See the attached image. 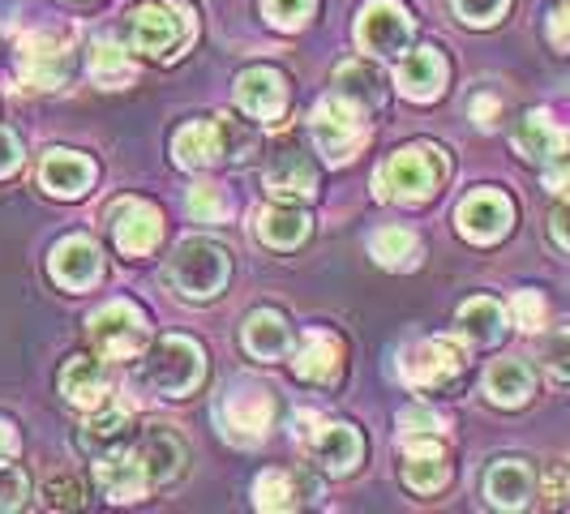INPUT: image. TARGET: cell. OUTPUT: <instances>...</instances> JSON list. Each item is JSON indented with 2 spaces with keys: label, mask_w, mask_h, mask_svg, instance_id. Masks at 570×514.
<instances>
[{
  "label": "cell",
  "mask_w": 570,
  "mask_h": 514,
  "mask_svg": "<svg viewBox=\"0 0 570 514\" xmlns=\"http://www.w3.org/2000/svg\"><path fill=\"white\" fill-rule=\"evenodd\" d=\"M442 176H446L442 150H433V146H403V150H395V155L382 164L377 180H373V194L382 201L416 206V201H429L438 194Z\"/></svg>",
  "instance_id": "1"
},
{
  "label": "cell",
  "mask_w": 570,
  "mask_h": 514,
  "mask_svg": "<svg viewBox=\"0 0 570 514\" xmlns=\"http://www.w3.org/2000/svg\"><path fill=\"white\" fill-rule=\"evenodd\" d=\"M168 275L176 291L180 296H189V300H210V296H219L224 284H228V257L219 245H210V240H180L176 245V254L168 261Z\"/></svg>",
  "instance_id": "2"
},
{
  "label": "cell",
  "mask_w": 570,
  "mask_h": 514,
  "mask_svg": "<svg viewBox=\"0 0 570 514\" xmlns=\"http://www.w3.org/2000/svg\"><path fill=\"white\" fill-rule=\"evenodd\" d=\"M129 43H134V52H142V57H176L185 43H189V13L185 9H176V4H159V0H146L138 9H129Z\"/></svg>",
  "instance_id": "3"
},
{
  "label": "cell",
  "mask_w": 570,
  "mask_h": 514,
  "mask_svg": "<svg viewBox=\"0 0 570 514\" xmlns=\"http://www.w3.org/2000/svg\"><path fill=\"white\" fill-rule=\"evenodd\" d=\"M202 369H206L202 347L194 339H180V335L155 343L146 356V382L164 395H189L202 382Z\"/></svg>",
  "instance_id": "4"
},
{
  "label": "cell",
  "mask_w": 570,
  "mask_h": 514,
  "mask_svg": "<svg viewBox=\"0 0 570 514\" xmlns=\"http://www.w3.org/2000/svg\"><path fill=\"white\" fill-rule=\"evenodd\" d=\"M309 134L314 146L331 159V164H347L361 142H365V125H361V108H352L347 99H322L309 116Z\"/></svg>",
  "instance_id": "5"
},
{
  "label": "cell",
  "mask_w": 570,
  "mask_h": 514,
  "mask_svg": "<svg viewBox=\"0 0 570 514\" xmlns=\"http://www.w3.org/2000/svg\"><path fill=\"white\" fill-rule=\"evenodd\" d=\"M271 416H275V399L257 382H236L219 403V425L228 433V442H240V446L262 442L271 428Z\"/></svg>",
  "instance_id": "6"
},
{
  "label": "cell",
  "mask_w": 570,
  "mask_h": 514,
  "mask_svg": "<svg viewBox=\"0 0 570 514\" xmlns=\"http://www.w3.org/2000/svg\"><path fill=\"white\" fill-rule=\"evenodd\" d=\"M90 339H95L104 360H134L146 347L142 309H134V305H125V300L104 305L99 314L90 317Z\"/></svg>",
  "instance_id": "7"
},
{
  "label": "cell",
  "mask_w": 570,
  "mask_h": 514,
  "mask_svg": "<svg viewBox=\"0 0 570 514\" xmlns=\"http://www.w3.org/2000/svg\"><path fill=\"white\" fill-rule=\"evenodd\" d=\"M412 39V18L400 0H370L356 18V43L373 57H400Z\"/></svg>",
  "instance_id": "8"
},
{
  "label": "cell",
  "mask_w": 570,
  "mask_h": 514,
  "mask_svg": "<svg viewBox=\"0 0 570 514\" xmlns=\"http://www.w3.org/2000/svg\"><path fill=\"white\" fill-rule=\"evenodd\" d=\"M18 69L30 86L39 90H57L69 73V39L52 30H35L18 43Z\"/></svg>",
  "instance_id": "9"
},
{
  "label": "cell",
  "mask_w": 570,
  "mask_h": 514,
  "mask_svg": "<svg viewBox=\"0 0 570 514\" xmlns=\"http://www.w3.org/2000/svg\"><path fill=\"white\" fill-rule=\"evenodd\" d=\"M232 142H236V134H232L228 120H189L185 129H176L171 155H176L180 168L202 171L210 164H219V159H228Z\"/></svg>",
  "instance_id": "10"
},
{
  "label": "cell",
  "mask_w": 570,
  "mask_h": 514,
  "mask_svg": "<svg viewBox=\"0 0 570 514\" xmlns=\"http://www.w3.org/2000/svg\"><path fill=\"white\" fill-rule=\"evenodd\" d=\"M463 369V347L455 339H425L403 352V382L429 391V386H446Z\"/></svg>",
  "instance_id": "11"
},
{
  "label": "cell",
  "mask_w": 570,
  "mask_h": 514,
  "mask_svg": "<svg viewBox=\"0 0 570 514\" xmlns=\"http://www.w3.org/2000/svg\"><path fill=\"white\" fill-rule=\"evenodd\" d=\"M403 481L416 493H438L451 481V463L442 451V433H403Z\"/></svg>",
  "instance_id": "12"
},
{
  "label": "cell",
  "mask_w": 570,
  "mask_h": 514,
  "mask_svg": "<svg viewBox=\"0 0 570 514\" xmlns=\"http://www.w3.org/2000/svg\"><path fill=\"white\" fill-rule=\"evenodd\" d=\"M511 219H514L511 201L502 198L498 189H476V194H468V198L459 201V215H455L459 231H463L472 245H493V240H502L507 228H511Z\"/></svg>",
  "instance_id": "13"
},
{
  "label": "cell",
  "mask_w": 570,
  "mask_h": 514,
  "mask_svg": "<svg viewBox=\"0 0 570 514\" xmlns=\"http://www.w3.org/2000/svg\"><path fill=\"white\" fill-rule=\"evenodd\" d=\"M48 270H52V279L60 287L86 291V287L99 284V275H104V254L86 236H65L57 249H52V257H48Z\"/></svg>",
  "instance_id": "14"
},
{
  "label": "cell",
  "mask_w": 570,
  "mask_h": 514,
  "mask_svg": "<svg viewBox=\"0 0 570 514\" xmlns=\"http://www.w3.org/2000/svg\"><path fill=\"white\" fill-rule=\"evenodd\" d=\"M112 236L116 245H120V254L146 257L159 245V236H164V215L150 201H120L112 210Z\"/></svg>",
  "instance_id": "15"
},
{
  "label": "cell",
  "mask_w": 570,
  "mask_h": 514,
  "mask_svg": "<svg viewBox=\"0 0 570 514\" xmlns=\"http://www.w3.org/2000/svg\"><path fill=\"white\" fill-rule=\"evenodd\" d=\"M95 481L112 502H138L150 493V472H146L142 451H112L95 463Z\"/></svg>",
  "instance_id": "16"
},
{
  "label": "cell",
  "mask_w": 570,
  "mask_h": 514,
  "mask_svg": "<svg viewBox=\"0 0 570 514\" xmlns=\"http://www.w3.org/2000/svg\"><path fill=\"white\" fill-rule=\"evenodd\" d=\"M236 103L257 120H279L287 112V82L279 69H245L236 78Z\"/></svg>",
  "instance_id": "17"
},
{
  "label": "cell",
  "mask_w": 570,
  "mask_h": 514,
  "mask_svg": "<svg viewBox=\"0 0 570 514\" xmlns=\"http://www.w3.org/2000/svg\"><path fill=\"white\" fill-rule=\"evenodd\" d=\"M266 189H271V198L279 201H305L317 194V171L314 164L305 159V155H296V150H279L271 164H266Z\"/></svg>",
  "instance_id": "18"
},
{
  "label": "cell",
  "mask_w": 570,
  "mask_h": 514,
  "mask_svg": "<svg viewBox=\"0 0 570 514\" xmlns=\"http://www.w3.org/2000/svg\"><path fill=\"white\" fill-rule=\"evenodd\" d=\"M95 180V164L78 155V150H52L43 164H39V185L52 194V198H82Z\"/></svg>",
  "instance_id": "19"
},
{
  "label": "cell",
  "mask_w": 570,
  "mask_h": 514,
  "mask_svg": "<svg viewBox=\"0 0 570 514\" xmlns=\"http://www.w3.org/2000/svg\"><path fill=\"white\" fill-rule=\"evenodd\" d=\"M395 82H400L403 99L429 103V99H438V90L446 82V60L438 57V48H416V52L403 57Z\"/></svg>",
  "instance_id": "20"
},
{
  "label": "cell",
  "mask_w": 570,
  "mask_h": 514,
  "mask_svg": "<svg viewBox=\"0 0 570 514\" xmlns=\"http://www.w3.org/2000/svg\"><path fill=\"white\" fill-rule=\"evenodd\" d=\"M309 455L314 463H322L326 472L347 476L361 463V433L352 425H322L309 433Z\"/></svg>",
  "instance_id": "21"
},
{
  "label": "cell",
  "mask_w": 570,
  "mask_h": 514,
  "mask_svg": "<svg viewBox=\"0 0 570 514\" xmlns=\"http://www.w3.org/2000/svg\"><path fill=\"white\" fill-rule=\"evenodd\" d=\"M514 150L532 164H553V159H567V138L549 120V112H528L514 129Z\"/></svg>",
  "instance_id": "22"
},
{
  "label": "cell",
  "mask_w": 570,
  "mask_h": 514,
  "mask_svg": "<svg viewBox=\"0 0 570 514\" xmlns=\"http://www.w3.org/2000/svg\"><path fill=\"white\" fill-rule=\"evenodd\" d=\"M340 365H343L340 339L326 335V330H309L305 343H301V352H296V377H305L314 386H331L340 377Z\"/></svg>",
  "instance_id": "23"
},
{
  "label": "cell",
  "mask_w": 570,
  "mask_h": 514,
  "mask_svg": "<svg viewBox=\"0 0 570 514\" xmlns=\"http://www.w3.org/2000/svg\"><path fill=\"white\" fill-rule=\"evenodd\" d=\"M485 497L498 511H519V506H528V497H532V472H528V463H519V458L493 463L485 476Z\"/></svg>",
  "instance_id": "24"
},
{
  "label": "cell",
  "mask_w": 570,
  "mask_h": 514,
  "mask_svg": "<svg viewBox=\"0 0 570 514\" xmlns=\"http://www.w3.org/2000/svg\"><path fill=\"white\" fill-rule=\"evenodd\" d=\"M60 391H65V399L78 403V407H99V403L108 399V373L90 356H73L65 365V373H60Z\"/></svg>",
  "instance_id": "25"
},
{
  "label": "cell",
  "mask_w": 570,
  "mask_h": 514,
  "mask_svg": "<svg viewBox=\"0 0 570 514\" xmlns=\"http://www.w3.org/2000/svg\"><path fill=\"white\" fill-rule=\"evenodd\" d=\"M257 236H262V245H271V249H296V245L309 236V215H305L296 201H279V206H271V210L257 219Z\"/></svg>",
  "instance_id": "26"
},
{
  "label": "cell",
  "mask_w": 570,
  "mask_h": 514,
  "mask_svg": "<svg viewBox=\"0 0 570 514\" xmlns=\"http://www.w3.org/2000/svg\"><path fill=\"white\" fill-rule=\"evenodd\" d=\"M537 391V377L523 360H498L493 369L485 373V395L498 407H523Z\"/></svg>",
  "instance_id": "27"
},
{
  "label": "cell",
  "mask_w": 570,
  "mask_h": 514,
  "mask_svg": "<svg viewBox=\"0 0 570 514\" xmlns=\"http://www.w3.org/2000/svg\"><path fill=\"white\" fill-rule=\"evenodd\" d=\"M382 73L373 69L370 60H347L340 65V73H335V95L347 99L352 108H361V112H370L382 103Z\"/></svg>",
  "instance_id": "28"
},
{
  "label": "cell",
  "mask_w": 570,
  "mask_h": 514,
  "mask_svg": "<svg viewBox=\"0 0 570 514\" xmlns=\"http://www.w3.org/2000/svg\"><path fill=\"white\" fill-rule=\"evenodd\" d=\"M245 347L254 352L257 360H279L287 347H292V330L279 314L271 309H257L249 322H245Z\"/></svg>",
  "instance_id": "29"
},
{
  "label": "cell",
  "mask_w": 570,
  "mask_h": 514,
  "mask_svg": "<svg viewBox=\"0 0 570 514\" xmlns=\"http://www.w3.org/2000/svg\"><path fill=\"white\" fill-rule=\"evenodd\" d=\"M502 326H507V314L489 296H476V300H468L459 309V335L468 343H476V347H489V343L502 339Z\"/></svg>",
  "instance_id": "30"
},
{
  "label": "cell",
  "mask_w": 570,
  "mask_h": 514,
  "mask_svg": "<svg viewBox=\"0 0 570 514\" xmlns=\"http://www.w3.org/2000/svg\"><path fill=\"white\" fill-rule=\"evenodd\" d=\"M309 488H314L309 481H301L292 472H262L254 485V506L257 511H296Z\"/></svg>",
  "instance_id": "31"
},
{
  "label": "cell",
  "mask_w": 570,
  "mask_h": 514,
  "mask_svg": "<svg viewBox=\"0 0 570 514\" xmlns=\"http://www.w3.org/2000/svg\"><path fill=\"white\" fill-rule=\"evenodd\" d=\"M370 254L386 266V270H412L421 261V240L407 228H382L370 240Z\"/></svg>",
  "instance_id": "32"
},
{
  "label": "cell",
  "mask_w": 570,
  "mask_h": 514,
  "mask_svg": "<svg viewBox=\"0 0 570 514\" xmlns=\"http://www.w3.org/2000/svg\"><path fill=\"white\" fill-rule=\"evenodd\" d=\"M142 458H146V472H150V481H155V485H164V481H171V476L180 472V442L155 428V433H146Z\"/></svg>",
  "instance_id": "33"
},
{
  "label": "cell",
  "mask_w": 570,
  "mask_h": 514,
  "mask_svg": "<svg viewBox=\"0 0 570 514\" xmlns=\"http://www.w3.org/2000/svg\"><path fill=\"white\" fill-rule=\"evenodd\" d=\"M90 73H95V82L116 90V86H129L134 82V60L125 57L116 43H95V52H90Z\"/></svg>",
  "instance_id": "34"
},
{
  "label": "cell",
  "mask_w": 570,
  "mask_h": 514,
  "mask_svg": "<svg viewBox=\"0 0 570 514\" xmlns=\"http://www.w3.org/2000/svg\"><path fill=\"white\" fill-rule=\"evenodd\" d=\"M185 210L198 219V224H219L228 215V198L219 185H194L189 198H185Z\"/></svg>",
  "instance_id": "35"
},
{
  "label": "cell",
  "mask_w": 570,
  "mask_h": 514,
  "mask_svg": "<svg viewBox=\"0 0 570 514\" xmlns=\"http://www.w3.org/2000/svg\"><path fill=\"white\" fill-rule=\"evenodd\" d=\"M317 0H262V13L266 22L279 30H301L309 18H314Z\"/></svg>",
  "instance_id": "36"
},
{
  "label": "cell",
  "mask_w": 570,
  "mask_h": 514,
  "mask_svg": "<svg viewBox=\"0 0 570 514\" xmlns=\"http://www.w3.org/2000/svg\"><path fill=\"white\" fill-rule=\"evenodd\" d=\"M541 360H544V369L553 373V377L570 382V326H567V330H553V335L544 339Z\"/></svg>",
  "instance_id": "37"
},
{
  "label": "cell",
  "mask_w": 570,
  "mask_h": 514,
  "mask_svg": "<svg viewBox=\"0 0 570 514\" xmlns=\"http://www.w3.org/2000/svg\"><path fill=\"white\" fill-rule=\"evenodd\" d=\"M43 506H48V511H78V506H82V485H78L73 476L48 481V488H43Z\"/></svg>",
  "instance_id": "38"
},
{
  "label": "cell",
  "mask_w": 570,
  "mask_h": 514,
  "mask_svg": "<svg viewBox=\"0 0 570 514\" xmlns=\"http://www.w3.org/2000/svg\"><path fill=\"white\" fill-rule=\"evenodd\" d=\"M455 13L468 27H493L507 13V0H455Z\"/></svg>",
  "instance_id": "39"
},
{
  "label": "cell",
  "mask_w": 570,
  "mask_h": 514,
  "mask_svg": "<svg viewBox=\"0 0 570 514\" xmlns=\"http://www.w3.org/2000/svg\"><path fill=\"white\" fill-rule=\"evenodd\" d=\"M511 314L519 322V330H541L544 326V300L537 291H519L511 300Z\"/></svg>",
  "instance_id": "40"
},
{
  "label": "cell",
  "mask_w": 570,
  "mask_h": 514,
  "mask_svg": "<svg viewBox=\"0 0 570 514\" xmlns=\"http://www.w3.org/2000/svg\"><path fill=\"white\" fill-rule=\"evenodd\" d=\"M129 428V416L125 412H104V416H90L86 421V446H95V442H112Z\"/></svg>",
  "instance_id": "41"
},
{
  "label": "cell",
  "mask_w": 570,
  "mask_h": 514,
  "mask_svg": "<svg viewBox=\"0 0 570 514\" xmlns=\"http://www.w3.org/2000/svg\"><path fill=\"white\" fill-rule=\"evenodd\" d=\"M27 502V476L9 463H0V511H18Z\"/></svg>",
  "instance_id": "42"
},
{
  "label": "cell",
  "mask_w": 570,
  "mask_h": 514,
  "mask_svg": "<svg viewBox=\"0 0 570 514\" xmlns=\"http://www.w3.org/2000/svg\"><path fill=\"white\" fill-rule=\"evenodd\" d=\"M400 425L403 433H442L446 421L438 412H429V407H407V412H400Z\"/></svg>",
  "instance_id": "43"
},
{
  "label": "cell",
  "mask_w": 570,
  "mask_h": 514,
  "mask_svg": "<svg viewBox=\"0 0 570 514\" xmlns=\"http://www.w3.org/2000/svg\"><path fill=\"white\" fill-rule=\"evenodd\" d=\"M18 164H22V142L0 125V176H9Z\"/></svg>",
  "instance_id": "44"
},
{
  "label": "cell",
  "mask_w": 570,
  "mask_h": 514,
  "mask_svg": "<svg viewBox=\"0 0 570 514\" xmlns=\"http://www.w3.org/2000/svg\"><path fill=\"white\" fill-rule=\"evenodd\" d=\"M498 112H502V103H498V99H493V95H476V99H472V120H476V125H493V120H498Z\"/></svg>",
  "instance_id": "45"
},
{
  "label": "cell",
  "mask_w": 570,
  "mask_h": 514,
  "mask_svg": "<svg viewBox=\"0 0 570 514\" xmlns=\"http://www.w3.org/2000/svg\"><path fill=\"white\" fill-rule=\"evenodd\" d=\"M549 228H553V240L562 245V249H570V198L553 210V219H549Z\"/></svg>",
  "instance_id": "46"
},
{
  "label": "cell",
  "mask_w": 570,
  "mask_h": 514,
  "mask_svg": "<svg viewBox=\"0 0 570 514\" xmlns=\"http://www.w3.org/2000/svg\"><path fill=\"white\" fill-rule=\"evenodd\" d=\"M567 493H570V476H567V472H558V467H553V472L544 476V497H549V502L558 506V502H562Z\"/></svg>",
  "instance_id": "47"
},
{
  "label": "cell",
  "mask_w": 570,
  "mask_h": 514,
  "mask_svg": "<svg viewBox=\"0 0 570 514\" xmlns=\"http://www.w3.org/2000/svg\"><path fill=\"white\" fill-rule=\"evenodd\" d=\"M553 39H558L562 48H570V0L553 13Z\"/></svg>",
  "instance_id": "48"
},
{
  "label": "cell",
  "mask_w": 570,
  "mask_h": 514,
  "mask_svg": "<svg viewBox=\"0 0 570 514\" xmlns=\"http://www.w3.org/2000/svg\"><path fill=\"white\" fill-rule=\"evenodd\" d=\"M13 451H18V433H13L9 421H0V463H9Z\"/></svg>",
  "instance_id": "49"
}]
</instances>
